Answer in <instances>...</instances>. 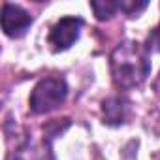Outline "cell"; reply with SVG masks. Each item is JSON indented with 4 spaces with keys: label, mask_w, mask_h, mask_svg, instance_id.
<instances>
[{
    "label": "cell",
    "mask_w": 160,
    "mask_h": 160,
    "mask_svg": "<svg viewBox=\"0 0 160 160\" xmlns=\"http://www.w3.org/2000/svg\"><path fill=\"white\" fill-rule=\"evenodd\" d=\"M68 94V85L64 79L60 77H45L42 81H38V85L34 87L32 94H30V111L36 115L42 113H49L53 109H57Z\"/></svg>",
    "instance_id": "2"
},
{
    "label": "cell",
    "mask_w": 160,
    "mask_h": 160,
    "mask_svg": "<svg viewBox=\"0 0 160 160\" xmlns=\"http://www.w3.org/2000/svg\"><path fill=\"white\" fill-rule=\"evenodd\" d=\"M147 8V2H134V0H126V2H119V10L128 13V15H138L139 12H143Z\"/></svg>",
    "instance_id": "7"
},
{
    "label": "cell",
    "mask_w": 160,
    "mask_h": 160,
    "mask_svg": "<svg viewBox=\"0 0 160 160\" xmlns=\"http://www.w3.org/2000/svg\"><path fill=\"white\" fill-rule=\"evenodd\" d=\"M109 64H111L113 83L119 89L139 87L151 72L149 53L141 43H136V42L119 43L111 53Z\"/></svg>",
    "instance_id": "1"
},
{
    "label": "cell",
    "mask_w": 160,
    "mask_h": 160,
    "mask_svg": "<svg viewBox=\"0 0 160 160\" xmlns=\"http://www.w3.org/2000/svg\"><path fill=\"white\" fill-rule=\"evenodd\" d=\"M83 19L79 17H62L55 23V27L49 32V43L55 51H66L70 49L81 34Z\"/></svg>",
    "instance_id": "3"
},
{
    "label": "cell",
    "mask_w": 160,
    "mask_h": 160,
    "mask_svg": "<svg viewBox=\"0 0 160 160\" xmlns=\"http://www.w3.org/2000/svg\"><path fill=\"white\" fill-rule=\"evenodd\" d=\"M91 8L96 19L106 21V19H111L119 12V2H115V0H94V2H91Z\"/></svg>",
    "instance_id": "6"
},
{
    "label": "cell",
    "mask_w": 160,
    "mask_h": 160,
    "mask_svg": "<svg viewBox=\"0 0 160 160\" xmlns=\"http://www.w3.org/2000/svg\"><path fill=\"white\" fill-rule=\"evenodd\" d=\"M30 25H32V17L27 10L10 2L2 6V30L6 32V36L19 38L27 32Z\"/></svg>",
    "instance_id": "4"
},
{
    "label": "cell",
    "mask_w": 160,
    "mask_h": 160,
    "mask_svg": "<svg viewBox=\"0 0 160 160\" xmlns=\"http://www.w3.org/2000/svg\"><path fill=\"white\" fill-rule=\"evenodd\" d=\"M156 91L160 92V75H158V81H156Z\"/></svg>",
    "instance_id": "8"
},
{
    "label": "cell",
    "mask_w": 160,
    "mask_h": 160,
    "mask_svg": "<svg viewBox=\"0 0 160 160\" xmlns=\"http://www.w3.org/2000/svg\"><path fill=\"white\" fill-rule=\"evenodd\" d=\"M102 113H104V122L117 126L126 121L128 115V106L121 98H108L102 102Z\"/></svg>",
    "instance_id": "5"
}]
</instances>
